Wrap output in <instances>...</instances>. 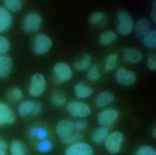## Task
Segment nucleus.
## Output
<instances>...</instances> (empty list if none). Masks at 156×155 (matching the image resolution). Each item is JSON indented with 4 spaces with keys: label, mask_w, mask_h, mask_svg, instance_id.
<instances>
[{
    "label": "nucleus",
    "mask_w": 156,
    "mask_h": 155,
    "mask_svg": "<svg viewBox=\"0 0 156 155\" xmlns=\"http://www.w3.org/2000/svg\"><path fill=\"white\" fill-rule=\"evenodd\" d=\"M4 6V8L9 12H18L22 9L23 3L20 0H5Z\"/></svg>",
    "instance_id": "28"
},
{
    "label": "nucleus",
    "mask_w": 156,
    "mask_h": 155,
    "mask_svg": "<svg viewBox=\"0 0 156 155\" xmlns=\"http://www.w3.org/2000/svg\"><path fill=\"white\" fill-rule=\"evenodd\" d=\"M10 50V42L5 37L0 36V55H6Z\"/></svg>",
    "instance_id": "34"
},
{
    "label": "nucleus",
    "mask_w": 156,
    "mask_h": 155,
    "mask_svg": "<svg viewBox=\"0 0 156 155\" xmlns=\"http://www.w3.org/2000/svg\"><path fill=\"white\" fill-rule=\"evenodd\" d=\"M115 101V95L112 92L109 91H103L99 93L95 98V105L97 108L104 109L108 107L109 105L114 103Z\"/></svg>",
    "instance_id": "16"
},
{
    "label": "nucleus",
    "mask_w": 156,
    "mask_h": 155,
    "mask_svg": "<svg viewBox=\"0 0 156 155\" xmlns=\"http://www.w3.org/2000/svg\"><path fill=\"white\" fill-rule=\"evenodd\" d=\"M12 22H13V18L11 13L4 7L0 6V34L9 29Z\"/></svg>",
    "instance_id": "17"
},
{
    "label": "nucleus",
    "mask_w": 156,
    "mask_h": 155,
    "mask_svg": "<svg viewBox=\"0 0 156 155\" xmlns=\"http://www.w3.org/2000/svg\"><path fill=\"white\" fill-rule=\"evenodd\" d=\"M122 58L126 62L130 64H137L142 60V52L134 48H125L122 50Z\"/></svg>",
    "instance_id": "14"
},
{
    "label": "nucleus",
    "mask_w": 156,
    "mask_h": 155,
    "mask_svg": "<svg viewBox=\"0 0 156 155\" xmlns=\"http://www.w3.org/2000/svg\"><path fill=\"white\" fill-rule=\"evenodd\" d=\"M124 140L125 136L121 132H112L108 134L106 140L104 141L105 148L110 154H118L121 151Z\"/></svg>",
    "instance_id": "2"
},
{
    "label": "nucleus",
    "mask_w": 156,
    "mask_h": 155,
    "mask_svg": "<svg viewBox=\"0 0 156 155\" xmlns=\"http://www.w3.org/2000/svg\"><path fill=\"white\" fill-rule=\"evenodd\" d=\"M146 64H147V67H148L149 70H151V71L156 70V55H155V54L148 55Z\"/></svg>",
    "instance_id": "37"
},
{
    "label": "nucleus",
    "mask_w": 156,
    "mask_h": 155,
    "mask_svg": "<svg viewBox=\"0 0 156 155\" xmlns=\"http://www.w3.org/2000/svg\"><path fill=\"white\" fill-rule=\"evenodd\" d=\"M8 98H9L11 101H14V102L20 101L23 98V92L20 88L13 87L8 91Z\"/></svg>",
    "instance_id": "32"
},
{
    "label": "nucleus",
    "mask_w": 156,
    "mask_h": 155,
    "mask_svg": "<svg viewBox=\"0 0 156 155\" xmlns=\"http://www.w3.org/2000/svg\"><path fill=\"white\" fill-rule=\"evenodd\" d=\"M43 19L37 12H30L26 15L23 21V30L29 34L37 33L42 27Z\"/></svg>",
    "instance_id": "6"
},
{
    "label": "nucleus",
    "mask_w": 156,
    "mask_h": 155,
    "mask_svg": "<svg viewBox=\"0 0 156 155\" xmlns=\"http://www.w3.org/2000/svg\"><path fill=\"white\" fill-rule=\"evenodd\" d=\"M135 155H156V150L150 145H142L138 147Z\"/></svg>",
    "instance_id": "33"
},
{
    "label": "nucleus",
    "mask_w": 156,
    "mask_h": 155,
    "mask_svg": "<svg viewBox=\"0 0 156 155\" xmlns=\"http://www.w3.org/2000/svg\"><path fill=\"white\" fill-rule=\"evenodd\" d=\"M9 150H10L11 155H27L25 145L18 139L11 141L10 146H9Z\"/></svg>",
    "instance_id": "25"
},
{
    "label": "nucleus",
    "mask_w": 156,
    "mask_h": 155,
    "mask_svg": "<svg viewBox=\"0 0 156 155\" xmlns=\"http://www.w3.org/2000/svg\"><path fill=\"white\" fill-rule=\"evenodd\" d=\"M93 94V89L84 82H78L74 86V95L77 99H87Z\"/></svg>",
    "instance_id": "18"
},
{
    "label": "nucleus",
    "mask_w": 156,
    "mask_h": 155,
    "mask_svg": "<svg viewBox=\"0 0 156 155\" xmlns=\"http://www.w3.org/2000/svg\"><path fill=\"white\" fill-rule=\"evenodd\" d=\"M118 18V26L117 32L121 36H129L133 32L134 22L133 17L126 11H120L117 15Z\"/></svg>",
    "instance_id": "1"
},
{
    "label": "nucleus",
    "mask_w": 156,
    "mask_h": 155,
    "mask_svg": "<svg viewBox=\"0 0 156 155\" xmlns=\"http://www.w3.org/2000/svg\"><path fill=\"white\" fill-rule=\"evenodd\" d=\"M43 111V105L37 101H24L18 107V114L21 117L39 116Z\"/></svg>",
    "instance_id": "7"
},
{
    "label": "nucleus",
    "mask_w": 156,
    "mask_h": 155,
    "mask_svg": "<svg viewBox=\"0 0 156 155\" xmlns=\"http://www.w3.org/2000/svg\"><path fill=\"white\" fill-rule=\"evenodd\" d=\"M109 133H110L109 129L103 128V126H99V128H97L92 132L91 139L95 144H103Z\"/></svg>",
    "instance_id": "20"
},
{
    "label": "nucleus",
    "mask_w": 156,
    "mask_h": 155,
    "mask_svg": "<svg viewBox=\"0 0 156 155\" xmlns=\"http://www.w3.org/2000/svg\"><path fill=\"white\" fill-rule=\"evenodd\" d=\"M118 35L113 31H105L103 33H101L100 38H99V43L103 47H107L114 43L115 41H117Z\"/></svg>",
    "instance_id": "24"
},
{
    "label": "nucleus",
    "mask_w": 156,
    "mask_h": 155,
    "mask_svg": "<svg viewBox=\"0 0 156 155\" xmlns=\"http://www.w3.org/2000/svg\"><path fill=\"white\" fill-rule=\"evenodd\" d=\"M151 30V23L148 19L146 18H141L135 23L133 31L135 33V35L138 38H142L145 34H147Z\"/></svg>",
    "instance_id": "19"
},
{
    "label": "nucleus",
    "mask_w": 156,
    "mask_h": 155,
    "mask_svg": "<svg viewBox=\"0 0 156 155\" xmlns=\"http://www.w3.org/2000/svg\"><path fill=\"white\" fill-rule=\"evenodd\" d=\"M87 78L89 81L96 82L101 78V71L97 64H92L87 70Z\"/></svg>",
    "instance_id": "26"
},
{
    "label": "nucleus",
    "mask_w": 156,
    "mask_h": 155,
    "mask_svg": "<svg viewBox=\"0 0 156 155\" xmlns=\"http://www.w3.org/2000/svg\"><path fill=\"white\" fill-rule=\"evenodd\" d=\"M152 136H153V138L156 137V129L155 128H153V129H152Z\"/></svg>",
    "instance_id": "40"
},
{
    "label": "nucleus",
    "mask_w": 156,
    "mask_h": 155,
    "mask_svg": "<svg viewBox=\"0 0 156 155\" xmlns=\"http://www.w3.org/2000/svg\"><path fill=\"white\" fill-rule=\"evenodd\" d=\"M116 81L122 86H131L136 81V75L133 71L125 67H119L116 71Z\"/></svg>",
    "instance_id": "10"
},
{
    "label": "nucleus",
    "mask_w": 156,
    "mask_h": 155,
    "mask_svg": "<svg viewBox=\"0 0 156 155\" xmlns=\"http://www.w3.org/2000/svg\"><path fill=\"white\" fill-rule=\"evenodd\" d=\"M120 114L116 109H104L97 115V122L100 126L109 129L112 125L116 124V122L119 120Z\"/></svg>",
    "instance_id": "5"
},
{
    "label": "nucleus",
    "mask_w": 156,
    "mask_h": 155,
    "mask_svg": "<svg viewBox=\"0 0 156 155\" xmlns=\"http://www.w3.org/2000/svg\"><path fill=\"white\" fill-rule=\"evenodd\" d=\"M92 65V56L90 55H84L81 58L73 62V67L77 71H85Z\"/></svg>",
    "instance_id": "21"
},
{
    "label": "nucleus",
    "mask_w": 156,
    "mask_h": 155,
    "mask_svg": "<svg viewBox=\"0 0 156 155\" xmlns=\"http://www.w3.org/2000/svg\"><path fill=\"white\" fill-rule=\"evenodd\" d=\"M7 143L4 141L2 138H0V155H7L6 150H7Z\"/></svg>",
    "instance_id": "38"
},
{
    "label": "nucleus",
    "mask_w": 156,
    "mask_h": 155,
    "mask_svg": "<svg viewBox=\"0 0 156 155\" xmlns=\"http://www.w3.org/2000/svg\"><path fill=\"white\" fill-rule=\"evenodd\" d=\"M55 132L60 139L66 138L73 134L74 132V123L70 120H60L56 124Z\"/></svg>",
    "instance_id": "12"
},
{
    "label": "nucleus",
    "mask_w": 156,
    "mask_h": 155,
    "mask_svg": "<svg viewBox=\"0 0 156 155\" xmlns=\"http://www.w3.org/2000/svg\"><path fill=\"white\" fill-rule=\"evenodd\" d=\"M52 47L51 39L46 34H38L34 41V52L38 55H44L50 51Z\"/></svg>",
    "instance_id": "8"
},
{
    "label": "nucleus",
    "mask_w": 156,
    "mask_h": 155,
    "mask_svg": "<svg viewBox=\"0 0 156 155\" xmlns=\"http://www.w3.org/2000/svg\"><path fill=\"white\" fill-rule=\"evenodd\" d=\"M118 64V55L116 54H111L107 56V58L105 60V71L106 72H110L112 71L113 69L116 68Z\"/></svg>",
    "instance_id": "29"
},
{
    "label": "nucleus",
    "mask_w": 156,
    "mask_h": 155,
    "mask_svg": "<svg viewBox=\"0 0 156 155\" xmlns=\"http://www.w3.org/2000/svg\"><path fill=\"white\" fill-rule=\"evenodd\" d=\"M47 87V80L42 73H35L31 77L30 83H29L28 91L30 96L34 98H38L43 95Z\"/></svg>",
    "instance_id": "3"
},
{
    "label": "nucleus",
    "mask_w": 156,
    "mask_h": 155,
    "mask_svg": "<svg viewBox=\"0 0 156 155\" xmlns=\"http://www.w3.org/2000/svg\"><path fill=\"white\" fill-rule=\"evenodd\" d=\"M88 129V123L84 120H78L74 123V132L77 133L84 132Z\"/></svg>",
    "instance_id": "35"
},
{
    "label": "nucleus",
    "mask_w": 156,
    "mask_h": 155,
    "mask_svg": "<svg viewBox=\"0 0 156 155\" xmlns=\"http://www.w3.org/2000/svg\"><path fill=\"white\" fill-rule=\"evenodd\" d=\"M16 120L15 113L5 103L0 102V126L13 125Z\"/></svg>",
    "instance_id": "13"
},
{
    "label": "nucleus",
    "mask_w": 156,
    "mask_h": 155,
    "mask_svg": "<svg viewBox=\"0 0 156 155\" xmlns=\"http://www.w3.org/2000/svg\"><path fill=\"white\" fill-rule=\"evenodd\" d=\"M51 102L55 107H63L66 104V97L62 93L53 92L51 96Z\"/></svg>",
    "instance_id": "27"
},
{
    "label": "nucleus",
    "mask_w": 156,
    "mask_h": 155,
    "mask_svg": "<svg viewBox=\"0 0 156 155\" xmlns=\"http://www.w3.org/2000/svg\"><path fill=\"white\" fill-rule=\"evenodd\" d=\"M29 134L32 137L38 139L39 141L47 139L48 137V129L44 128H40V126H32V128H30L29 129Z\"/></svg>",
    "instance_id": "22"
},
{
    "label": "nucleus",
    "mask_w": 156,
    "mask_h": 155,
    "mask_svg": "<svg viewBox=\"0 0 156 155\" xmlns=\"http://www.w3.org/2000/svg\"><path fill=\"white\" fill-rule=\"evenodd\" d=\"M64 155H94L92 146L84 141H77L67 146Z\"/></svg>",
    "instance_id": "11"
},
{
    "label": "nucleus",
    "mask_w": 156,
    "mask_h": 155,
    "mask_svg": "<svg viewBox=\"0 0 156 155\" xmlns=\"http://www.w3.org/2000/svg\"><path fill=\"white\" fill-rule=\"evenodd\" d=\"M52 149V142L50 139H44L40 140L37 144V150L41 153H47L50 152Z\"/></svg>",
    "instance_id": "31"
},
{
    "label": "nucleus",
    "mask_w": 156,
    "mask_h": 155,
    "mask_svg": "<svg viewBox=\"0 0 156 155\" xmlns=\"http://www.w3.org/2000/svg\"><path fill=\"white\" fill-rule=\"evenodd\" d=\"M81 138L82 136H80L79 133H77V132H74L73 134H71L70 136H68L66 138H62V139H60L61 142L64 144H68V145H70L72 143H75V142L77 141H81Z\"/></svg>",
    "instance_id": "36"
},
{
    "label": "nucleus",
    "mask_w": 156,
    "mask_h": 155,
    "mask_svg": "<svg viewBox=\"0 0 156 155\" xmlns=\"http://www.w3.org/2000/svg\"><path fill=\"white\" fill-rule=\"evenodd\" d=\"M106 19V15L103 12H93V13L89 16L88 21L91 25H99V24L103 23Z\"/></svg>",
    "instance_id": "30"
},
{
    "label": "nucleus",
    "mask_w": 156,
    "mask_h": 155,
    "mask_svg": "<svg viewBox=\"0 0 156 155\" xmlns=\"http://www.w3.org/2000/svg\"><path fill=\"white\" fill-rule=\"evenodd\" d=\"M52 72L55 79L60 83L66 82L72 77V69L70 65L65 62H57L53 65Z\"/></svg>",
    "instance_id": "9"
},
{
    "label": "nucleus",
    "mask_w": 156,
    "mask_h": 155,
    "mask_svg": "<svg viewBox=\"0 0 156 155\" xmlns=\"http://www.w3.org/2000/svg\"><path fill=\"white\" fill-rule=\"evenodd\" d=\"M66 111L70 116L79 119H84L91 115L92 110L88 104L81 101H71L66 106Z\"/></svg>",
    "instance_id": "4"
},
{
    "label": "nucleus",
    "mask_w": 156,
    "mask_h": 155,
    "mask_svg": "<svg viewBox=\"0 0 156 155\" xmlns=\"http://www.w3.org/2000/svg\"><path fill=\"white\" fill-rule=\"evenodd\" d=\"M13 70V62L7 55H0V78L4 79Z\"/></svg>",
    "instance_id": "15"
},
{
    "label": "nucleus",
    "mask_w": 156,
    "mask_h": 155,
    "mask_svg": "<svg viewBox=\"0 0 156 155\" xmlns=\"http://www.w3.org/2000/svg\"><path fill=\"white\" fill-rule=\"evenodd\" d=\"M150 17L152 19V21L155 22L156 21V3L153 2V5H152V11L150 13Z\"/></svg>",
    "instance_id": "39"
},
{
    "label": "nucleus",
    "mask_w": 156,
    "mask_h": 155,
    "mask_svg": "<svg viewBox=\"0 0 156 155\" xmlns=\"http://www.w3.org/2000/svg\"><path fill=\"white\" fill-rule=\"evenodd\" d=\"M142 44L143 46L150 50H154L156 48V30H150L147 34L142 37Z\"/></svg>",
    "instance_id": "23"
}]
</instances>
